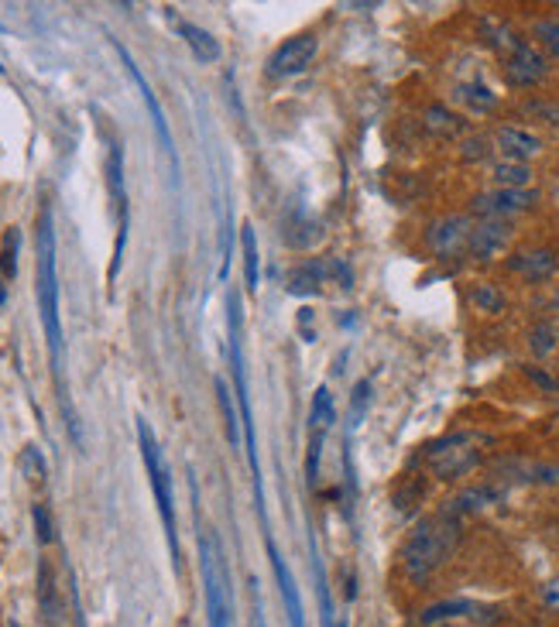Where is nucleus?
Listing matches in <instances>:
<instances>
[{
    "label": "nucleus",
    "mask_w": 559,
    "mask_h": 627,
    "mask_svg": "<svg viewBox=\"0 0 559 627\" xmlns=\"http://www.w3.org/2000/svg\"><path fill=\"white\" fill-rule=\"evenodd\" d=\"M367 401H370V381H357L351 391V425H361V419L367 412Z\"/></svg>",
    "instance_id": "nucleus-37"
},
{
    "label": "nucleus",
    "mask_w": 559,
    "mask_h": 627,
    "mask_svg": "<svg viewBox=\"0 0 559 627\" xmlns=\"http://www.w3.org/2000/svg\"><path fill=\"white\" fill-rule=\"evenodd\" d=\"M484 443H491V435L481 432H447L440 439H432L429 446H422L419 463H426V469L437 480H463L471 477L474 469L484 463Z\"/></svg>",
    "instance_id": "nucleus-4"
},
{
    "label": "nucleus",
    "mask_w": 559,
    "mask_h": 627,
    "mask_svg": "<svg viewBox=\"0 0 559 627\" xmlns=\"http://www.w3.org/2000/svg\"><path fill=\"white\" fill-rule=\"evenodd\" d=\"M4 302H8V285L0 281V305H4Z\"/></svg>",
    "instance_id": "nucleus-45"
},
{
    "label": "nucleus",
    "mask_w": 559,
    "mask_h": 627,
    "mask_svg": "<svg viewBox=\"0 0 559 627\" xmlns=\"http://www.w3.org/2000/svg\"><path fill=\"white\" fill-rule=\"evenodd\" d=\"M200 566H203V593H206V624L209 627H230V593H227V566L216 536L200 531Z\"/></svg>",
    "instance_id": "nucleus-6"
},
{
    "label": "nucleus",
    "mask_w": 559,
    "mask_h": 627,
    "mask_svg": "<svg viewBox=\"0 0 559 627\" xmlns=\"http://www.w3.org/2000/svg\"><path fill=\"white\" fill-rule=\"evenodd\" d=\"M227 333H230V374H234V385H237V404H240V422H244V453H247V463H251L258 511H265L261 460H258V432H255L251 391H247V367H244V339H240V292H234V289H230V295H227Z\"/></svg>",
    "instance_id": "nucleus-3"
},
{
    "label": "nucleus",
    "mask_w": 559,
    "mask_h": 627,
    "mask_svg": "<svg viewBox=\"0 0 559 627\" xmlns=\"http://www.w3.org/2000/svg\"><path fill=\"white\" fill-rule=\"evenodd\" d=\"M268 555H271V570H275V580H278V590H282V597H286V610H289V624L292 627H305V610H302V597H299V586L286 566V559L282 552L275 549V542L268 539Z\"/></svg>",
    "instance_id": "nucleus-23"
},
{
    "label": "nucleus",
    "mask_w": 559,
    "mask_h": 627,
    "mask_svg": "<svg viewBox=\"0 0 559 627\" xmlns=\"http://www.w3.org/2000/svg\"><path fill=\"white\" fill-rule=\"evenodd\" d=\"M21 466H24V474H28V480H45V460L39 456V450L35 446H28L24 450V456H21Z\"/></svg>",
    "instance_id": "nucleus-39"
},
{
    "label": "nucleus",
    "mask_w": 559,
    "mask_h": 627,
    "mask_svg": "<svg viewBox=\"0 0 559 627\" xmlns=\"http://www.w3.org/2000/svg\"><path fill=\"white\" fill-rule=\"evenodd\" d=\"M542 193L539 190H487L471 196L467 213L474 219H502V224H512L518 216H529L533 209H539Z\"/></svg>",
    "instance_id": "nucleus-9"
},
{
    "label": "nucleus",
    "mask_w": 559,
    "mask_h": 627,
    "mask_svg": "<svg viewBox=\"0 0 559 627\" xmlns=\"http://www.w3.org/2000/svg\"><path fill=\"white\" fill-rule=\"evenodd\" d=\"M491 144H494V159L522 162V165H533L546 151L542 134L525 128V123H498V128L491 131Z\"/></svg>",
    "instance_id": "nucleus-14"
},
{
    "label": "nucleus",
    "mask_w": 559,
    "mask_h": 627,
    "mask_svg": "<svg viewBox=\"0 0 559 627\" xmlns=\"http://www.w3.org/2000/svg\"><path fill=\"white\" fill-rule=\"evenodd\" d=\"M525 347H529V354L546 364L559 354V323L556 320H539L529 326V333H525Z\"/></svg>",
    "instance_id": "nucleus-26"
},
{
    "label": "nucleus",
    "mask_w": 559,
    "mask_h": 627,
    "mask_svg": "<svg viewBox=\"0 0 559 627\" xmlns=\"http://www.w3.org/2000/svg\"><path fill=\"white\" fill-rule=\"evenodd\" d=\"M529 42L546 52L549 62H559V14H542L529 28Z\"/></svg>",
    "instance_id": "nucleus-28"
},
{
    "label": "nucleus",
    "mask_w": 559,
    "mask_h": 627,
    "mask_svg": "<svg viewBox=\"0 0 559 627\" xmlns=\"http://www.w3.org/2000/svg\"><path fill=\"white\" fill-rule=\"evenodd\" d=\"M175 31H179V39L193 48V55L200 62H216V58H221V42H216L206 28H200L193 21H175Z\"/></svg>",
    "instance_id": "nucleus-27"
},
{
    "label": "nucleus",
    "mask_w": 559,
    "mask_h": 627,
    "mask_svg": "<svg viewBox=\"0 0 559 627\" xmlns=\"http://www.w3.org/2000/svg\"><path fill=\"white\" fill-rule=\"evenodd\" d=\"M107 190H110L114 219H117V240H114V261H110V285H114L123 261V247H128V227H131L128 185H123V148L114 138L107 141Z\"/></svg>",
    "instance_id": "nucleus-8"
},
{
    "label": "nucleus",
    "mask_w": 559,
    "mask_h": 627,
    "mask_svg": "<svg viewBox=\"0 0 559 627\" xmlns=\"http://www.w3.org/2000/svg\"><path fill=\"white\" fill-rule=\"evenodd\" d=\"M419 497H422V484H419V480H409V484H406V490H401L395 500H398V508H409L412 500H419Z\"/></svg>",
    "instance_id": "nucleus-43"
},
{
    "label": "nucleus",
    "mask_w": 559,
    "mask_h": 627,
    "mask_svg": "<svg viewBox=\"0 0 559 627\" xmlns=\"http://www.w3.org/2000/svg\"><path fill=\"white\" fill-rule=\"evenodd\" d=\"M31 518H35V536H39V542H42V545H49V542L55 539L49 508H45V505H35V511H31Z\"/></svg>",
    "instance_id": "nucleus-40"
},
{
    "label": "nucleus",
    "mask_w": 559,
    "mask_h": 627,
    "mask_svg": "<svg viewBox=\"0 0 559 627\" xmlns=\"http://www.w3.org/2000/svg\"><path fill=\"white\" fill-rule=\"evenodd\" d=\"M539 604H542L549 614H559V573L539 586Z\"/></svg>",
    "instance_id": "nucleus-41"
},
{
    "label": "nucleus",
    "mask_w": 559,
    "mask_h": 627,
    "mask_svg": "<svg viewBox=\"0 0 559 627\" xmlns=\"http://www.w3.org/2000/svg\"><path fill=\"white\" fill-rule=\"evenodd\" d=\"M216 401H221V412H224V425H227V439L230 446L237 450L240 446V432H237V415H234V401H230V388L227 381L216 378Z\"/></svg>",
    "instance_id": "nucleus-35"
},
{
    "label": "nucleus",
    "mask_w": 559,
    "mask_h": 627,
    "mask_svg": "<svg viewBox=\"0 0 559 627\" xmlns=\"http://www.w3.org/2000/svg\"><path fill=\"white\" fill-rule=\"evenodd\" d=\"M330 281H336L340 289H351L354 285V271L347 261H340V258H330Z\"/></svg>",
    "instance_id": "nucleus-42"
},
{
    "label": "nucleus",
    "mask_w": 559,
    "mask_h": 627,
    "mask_svg": "<svg viewBox=\"0 0 559 627\" xmlns=\"http://www.w3.org/2000/svg\"><path fill=\"white\" fill-rule=\"evenodd\" d=\"M549 309H556V312H559V292H556V295L549 299Z\"/></svg>",
    "instance_id": "nucleus-46"
},
{
    "label": "nucleus",
    "mask_w": 559,
    "mask_h": 627,
    "mask_svg": "<svg viewBox=\"0 0 559 627\" xmlns=\"http://www.w3.org/2000/svg\"><path fill=\"white\" fill-rule=\"evenodd\" d=\"M18 250H21V230L11 227L4 234V244H0V274H4V281L18 278Z\"/></svg>",
    "instance_id": "nucleus-34"
},
{
    "label": "nucleus",
    "mask_w": 559,
    "mask_h": 627,
    "mask_svg": "<svg viewBox=\"0 0 559 627\" xmlns=\"http://www.w3.org/2000/svg\"><path fill=\"white\" fill-rule=\"evenodd\" d=\"M502 76H505L508 89L529 93V89H539V86L549 83L552 62L546 58V52H539L529 39H525L508 58H502Z\"/></svg>",
    "instance_id": "nucleus-10"
},
{
    "label": "nucleus",
    "mask_w": 559,
    "mask_h": 627,
    "mask_svg": "<svg viewBox=\"0 0 559 627\" xmlns=\"http://www.w3.org/2000/svg\"><path fill=\"white\" fill-rule=\"evenodd\" d=\"M556 419H559V409H556Z\"/></svg>",
    "instance_id": "nucleus-47"
},
{
    "label": "nucleus",
    "mask_w": 559,
    "mask_h": 627,
    "mask_svg": "<svg viewBox=\"0 0 559 627\" xmlns=\"http://www.w3.org/2000/svg\"><path fill=\"white\" fill-rule=\"evenodd\" d=\"M326 281H330V258H309L289 271L286 292L295 299H309V295H320V289L326 285Z\"/></svg>",
    "instance_id": "nucleus-22"
},
{
    "label": "nucleus",
    "mask_w": 559,
    "mask_h": 627,
    "mask_svg": "<svg viewBox=\"0 0 559 627\" xmlns=\"http://www.w3.org/2000/svg\"><path fill=\"white\" fill-rule=\"evenodd\" d=\"M320 460H323V435H313V443H309V460H305L309 487H316V480H320Z\"/></svg>",
    "instance_id": "nucleus-38"
},
{
    "label": "nucleus",
    "mask_w": 559,
    "mask_h": 627,
    "mask_svg": "<svg viewBox=\"0 0 559 627\" xmlns=\"http://www.w3.org/2000/svg\"><path fill=\"white\" fill-rule=\"evenodd\" d=\"M508 490H512V487H505V484H498V480L471 484V487L456 490L440 511L450 515V518H456V521H463V518L481 515V511H487V508H494V505H502V500L508 497Z\"/></svg>",
    "instance_id": "nucleus-18"
},
{
    "label": "nucleus",
    "mask_w": 559,
    "mask_h": 627,
    "mask_svg": "<svg viewBox=\"0 0 559 627\" xmlns=\"http://www.w3.org/2000/svg\"><path fill=\"white\" fill-rule=\"evenodd\" d=\"M522 117H529V120H539L546 123V128L559 131V100H549V97H529V100H522Z\"/></svg>",
    "instance_id": "nucleus-33"
},
{
    "label": "nucleus",
    "mask_w": 559,
    "mask_h": 627,
    "mask_svg": "<svg viewBox=\"0 0 559 627\" xmlns=\"http://www.w3.org/2000/svg\"><path fill=\"white\" fill-rule=\"evenodd\" d=\"M443 627H484V624H471V620H460V624H443Z\"/></svg>",
    "instance_id": "nucleus-44"
},
{
    "label": "nucleus",
    "mask_w": 559,
    "mask_h": 627,
    "mask_svg": "<svg viewBox=\"0 0 559 627\" xmlns=\"http://www.w3.org/2000/svg\"><path fill=\"white\" fill-rule=\"evenodd\" d=\"M522 374H525V378H529L542 394H559V378H556L549 367H542V364H522Z\"/></svg>",
    "instance_id": "nucleus-36"
},
{
    "label": "nucleus",
    "mask_w": 559,
    "mask_h": 627,
    "mask_svg": "<svg viewBox=\"0 0 559 627\" xmlns=\"http://www.w3.org/2000/svg\"><path fill=\"white\" fill-rule=\"evenodd\" d=\"M240 247H244V285L247 292H258V268H261V255H258V237H255V227L244 224L240 227Z\"/></svg>",
    "instance_id": "nucleus-31"
},
{
    "label": "nucleus",
    "mask_w": 559,
    "mask_h": 627,
    "mask_svg": "<svg viewBox=\"0 0 559 627\" xmlns=\"http://www.w3.org/2000/svg\"><path fill=\"white\" fill-rule=\"evenodd\" d=\"M453 104L467 117H494L502 110V97L484 79H460L453 86Z\"/></svg>",
    "instance_id": "nucleus-20"
},
{
    "label": "nucleus",
    "mask_w": 559,
    "mask_h": 627,
    "mask_svg": "<svg viewBox=\"0 0 559 627\" xmlns=\"http://www.w3.org/2000/svg\"><path fill=\"white\" fill-rule=\"evenodd\" d=\"M419 123H422V131L429 138H437V141H460V138L471 134L467 117H463L460 110H453L450 104H440V100H432V104L422 107Z\"/></svg>",
    "instance_id": "nucleus-19"
},
{
    "label": "nucleus",
    "mask_w": 559,
    "mask_h": 627,
    "mask_svg": "<svg viewBox=\"0 0 559 627\" xmlns=\"http://www.w3.org/2000/svg\"><path fill=\"white\" fill-rule=\"evenodd\" d=\"M515 244V227L502 224V219H477L471 244H467V261L474 264H494L508 258V250Z\"/></svg>",
    "instance_id": "nucleus-16"
},
{
    "label": "nucleus",
    "mask_w": 559,
    "mask_h": 627,
    "mask_svg": "<svg viewBox=\"0 0 559 627\" xmlns=\"http://www.w3.org/2000/svg\"><path fill=\"white\" fill-rule=\"evenodd\" d=\"M460 620H471V624H498L502 614L498 607L491 604H481V601H467V597H447V601H437L419 610L416 624L419 627H443V624H460Z\"/></svg>",
    "instance_id": "nucleus-11"
},
{
    "label": "nucleus",
    "mask_w": 559,
    "mask_h": 627,
    "mask_svg": "<svg viewBox=\"0 0 559 627\" xmlns=\"http://www.w3.org/2000/svg\"><path fill=\"white\" fill-rule=\"evenodd\" d=\"M138 446H141V460L148 469V484L154 494V505H159L162 525H165V539H169V552H172V566L175 573L182 570V552H179V528H175V497H172V474H169V463L165 453L159 446V435L154 429L138 419Z\"/></svg>",
    "instance_id": "nucleus-5"
},
{
    "label": "nucleus",
    "mask_w": 559,
    "mask_h": 627,
    "mask_svg": "<svg viewBox=\"0 0 559 627\" xmlns=\"http://www.w3.org/2000/svg\"><path fill=\"white\" fill-rule=\"evenodd\" d=\"M336 422V401L330 394V388H320L313 394V412H309V425H313V435H326Z\"/></svg>",
    "instance_id": "nucleus-32"
},
{
    "label": "nucleus",
    "mask_w": 559,
    "mask_h": 627,
    "mask_svg": "<svg viewBox=\"0 0 559 627\" xmlns=\"http://www.w3.org/2000/svg\"><path fill=\"white\" fill-rule=\"evenodd\" d=\"M467 302L471 309L477 312V316H505L512 299L502 285H494V281H474V285L467 289Z\"/></svg>",
    "instance_id": "nucleus-25"
},
{
    "label": "nucleus",
    "mask_w": 559,
    "mask_h": 627,
    "mask_svg": "<svg viewBox=\"0 0 559 627\" xmlns=\"http://www.w3.org/2000/svg\"><path fill=\"white\" fill-rule=\"evenodd\" d=\"M477 39L484 42V48H491L498 58H508L529 35H522V31L515 24H508L505 18L484 14V18H477Z\"/></svg>",
    "instance_id": "nucleus-21"
},
{
    "label": "nucleus",
    "mask_w": 559,
    "mask_h": 627,
    "mask_svg": "<svg viewBox=\"0 0 559 627\" xmlns=\"http://www.w3.org/2000/svg\"><path fill=\"white\" fill-rule=\"evenodd\" d=\"M114 52L120 55L123 69H128V76L135 79V86H138V93H141V100H144V107H148V113H151L154 134H159V144H162L165 159H169V165H172V175H179V154H175V141H172V131H169V120H165V110H162L159 97H154V89L148 86V79H144V73L138 69V62L131 58V52L123 48L120 42H114Z\"/></svg>",
    "instance_id": "nucleus-13"
},
{
    "label": "nucleus",
    "mask_w": 559,
    "mask_h": 627,
    "mask_svg": "<svg viewBox=\"0 0 559 627\" xmlns=\"http://www.w3.org/2000/svg\"><path fill=\"white\" fill-rule=\"evenodd\" d=\"M474 224H477V219L471 213H440V216H432L426 224L422 244L437 261L467 258V244H471Z\"/></svg>",
    "instance_id": "nucleus-7"
},
{
    "label": "nucleus",
    "mask_w": 559,
    "mask_h": 627,
    "mask_svg": "<svg viewBox=\"0 0 559 627\" xmlns=\"http://www.w3.org/2000/svg\"><path fill=\"white\" fill-rule=\"evenodd\" d=\"M508 274L522 278L525 285H549V281L559 274V250L556 247H546V244H533V247H518L508 255L505 261Z\"/></svg>",
    "instance_id": "nucleus-15"
},
{
    "label": "nucleus",
    "mask_w": 559,
    "mask_h": 627,
    "mask_svg": "<svg viewBox=\"0 0 559 627\" xmlns=\"http://www.w3.org/2000/svg\"><path fill=\"white\" fill-rule=\"evenodd\" d=\"M39 607H42V614H45L49 624H58L62 604H58V590H55V576H52L49 559L39 562Z\"/></svg>",
    "instance_id": "nucleus-30"
},
{
    "label": "nucleus",
    "mask_w": 559,
    "mask_h": 627,
    "mask_svg": "<svg viewBox=\"0 0 559 627\" xmlns=\"http://www.w3.org/2000/svg\"><path fill=\"white\" fill-rule=\"evenodd\" d=\"M320 55V39L313 31H302V35H292L278 45L268 62H265V76L268 79H292L299 73H305L313 66V58Z\"/></svg>",
    "instance_id": "nucleus-12"
},
{
    "label": "nucleus",
    "mask_w": 559,
    "mask_h": 627,
    "mask_svg": "<svg viewBox=\"0 0 559 627\" xmlns=\"http://www.w3.org/2000/svg\"><path fill=\"white\" fill-rule=\"evenodd\" d=\"M39 268H35V292H39V316H42V329H45V343H49V360H52V374L55 385L62 391V404H66V378H62V364H66V347H62V320H58V261H55V216L52 206L45 203L39 213Z\"/></svg>",
    "instance_id": "nucleus-2"
},
{
    "label": "nucleus",
    "mask_w": 559,
    "mask_h": 627,
    "mask_svg": "<svg viewBox=\"0 0 559 627\" xmlns=\"http://www.w3.org/2000/svg\"><path fill=\"white\" fill-rule=\"evenodd\" d=\"M460 542H463V521H456L443 511L422 518L398 549L401 576H406L416 590L429 586L437 580V573L456 555Z\"/></svg>",
    "instance_id": "nucleus-1"
},
{
    "label": "nucleus",
    "mask_w": 559,
    "mask_h": 627,
    "mask_svg": "<svg viewBox=\"0 0 559 627\" xmlns=\"http://www.w3.org/2000/svg\"><path fill=\"white\" fill-rule=\"evenodd\" d=\"M491 480H498L505 487H559V463L508 456L502 463H494Z\"/></svg>",
    "instance_id": "nucleus-17"
},
{
    "label": "nucleus",
    "mask_w": 559,
    "mask_h": 627,
    "mask_svg": "<svg viewBox=\"0 0 559 627\" xmlns=\"http://www.w3.org/2000/svg\"><path fill=\"white\" fill-rule=\"evenodd\" d=\"M484 169H487L491 190H536V169H533V165L494 159V162L484 165Z\"/></svg>",
    "instance_id": "nucleus-24"
},
{
    "label": "nucleus",
    "mask_w": 559,
    "mask_h": 627,
    "mask_svg": "<svg viewBox=\"0 0 559 627\" xmlns=\"http://www.w3.org/2000/svg\"><path fill=\"white\" fill-rule=\"evenodd\" d=\"M460 159L467 165H491L494 162V144H491V131H471L467 138L456 141Z\"/></svg>",
    "instance_id": "nucleus-29"
}]
</instances>
